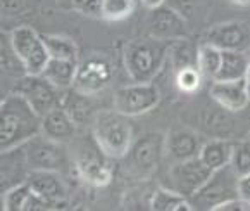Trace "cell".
<instances>
[{"label": "cell", "instance_id": "cell-9", "mask_svg": "<svg viewBox=\"0 0 250 211\" xmlns=\"http://www.w3.org/2000/svg\"><path fill=\"white\" fill-rule=\"evenodd\" d=\"M214 170H210L200 156L190 160L173 163L166 175V187L190 199L200 187L210 178Z\"/></svg>", "mask_w": 250, "mask_h": 211}, {"label": "cell", "instance_id": "cell-18", "mask_svg": "<svg viewBox=\"0 0 250 211\" xmlns=\"http://www.w3.org/2000/svg\"><path fill=\"white\" fill-rule=\"evenodd\" d=\"M30 171L31 170L28 166V160H26L24 145L2 152V171H0V177H2V184H0L2 192H5L11 187L28 180Z\"/></svg>", "mask_w": 250, "mask_h": 211}, {"label": "cell", "instance_id": "cell-12", "mask_svg": "<svg viewBox=\"0 0 250 211\" xmlns=\"http://www.w3.org/2000/svg\"><path fill=\"white\" fill-rule=\"evenodd\" d=\"M110 80H112V66L109 59L99 52H93L92 56L78 64L73 89L85 95H97L109 87Z\"/></svg>", "mask_w": 250, "mask_h": 211}, {"label": "cell", "instance_id": "cell-21", "mask_svg": "<svg viewBox=\"0 0 250 211\" xmlns=\"http://www.w3.org/2000/svg\"><path fill=\"white\" fill-rule=\"evenodd\" d=\"M78 64L80 61L74 59H59V57H50L43 70V76L48 82H52L59 89H69L73 87L74 78H76Z\"/></svg>", "mask_w": 250, "mask_h": 211}, {"label": "cell", "instance_id": "cell-19", "mask_svg": "<svg viewBox=\"0 0 250 211\" xmlns=\"http://www.w3.org/2000/svg\"><path fill=\"white\" fill-rule=\"evenodd\" d=\"M202 145L204 144H200L199 135H195L190 130H173V132L166 135V156L173 163L199 156Z\"/></svg>", "mask_w": 250, "mask_h": 211}, {"label": "cell", "instance_id": "cell-27", "mask_svg": "<svg viewBox=\"0 0 250 211\" xmlns=\"http://www.w3.org/2000/svg\"><path fill=\"white\" fill-rule=\"evenodd\" d=\"M135 11V0H102L100 18L105 21H123Z\"/></svg>", "mask_w": 250, "mask_h": 211}, {"label": "cell", "instance_id": "cell-33", "mask_svg": "<svg viewBox=\"0 0 250 211\" xmlns=\"http://www.w3.org/2000/svg\"><path fill=\"white\" fill-rule=\"evenodd\" d=\"M238 190H240V197L250 203V175L242 177L238 182Z\"/></svg>", "mask_w": 250, "mask_h": 211}, {"label": "cell", "instance_id": "cell-4", "mask_svg": "<svg viewBox=\"0 0 250 211\" xmlns=\"http://www.w3.org/2000/svg\"><path fill=\"white\" fill-rule=\"evenodd\" d=\"M71 156H73V166L86 184L95 187L110 184L112 180V166L109 163L110 158L100 149L93 134L74 137L71 142Z\"/></svg>", "mask_w": 250, "mask_h": 211}, {"label": "cell", "instance_id": "cell-11", "mask_svg": "<svg viewBox=\"0 0 250 211\" xmlns=\"http://www.w3.org/2000/svg\"><path fill=\"white\" fill-rule=\"evenodd\" d=\"M161 100V92L152 82L121 87L114 94V109L125 116H140L152 111Z\"/></svg>", "mask_w": 250, "mask_h": 211}, {"label": "cell", "instance_id": "cell-23", "mask_svg": "<svg viewBox=\"0 0 250 211\" xmlns=\"http://www.w3.org/2000/svg\"><path fill=\"white\" fill-rule=\"evenodd\" d=\"M233 144L228 141H209L200 149V160L210 168V170H219L226 166L231 161Z\"/></svg>", "mask_w": 250, "mask_h": 211}, {"label": "cell", "instance_id": "cell-3", "mask_svg": "<svg viewBox=\"0 0 250 211\" xmlns=\"http://www.w3.org/2000/svg\"><path fill=\"white\" fill-rule=\"evenodd\" d=\"M126 118L116 109H100L93 116L92 134L110 160L125 158L133 144V130Z\"/></svg>", "mask_w": 250, "mask_h": 211}, {"label": "cell", "instance_id": "cell-35", "mask_svg": "<svg viewBox=\"0 0 250 211\" xmlns=\"http://www.w3.org/2000/svg\"><path fill=\"white\" fill-rule=\"evenodd\" d=\"M233 4H238V5H243V7H247V5H250V0H231Z\"/></svg>", "mask_w": 250, "mask_h": 211}, {"label": "cell", "instance_id": "cell-2", "mask_svg": "<svg viewBox=\"0 0 250 211\" xmlns=\"http://www.w3.org/2000/svg\"><path fill=\"white\" fill-rule=\"evenodd\" d=\"M171 50L169 40L148 37L133 40L125 48V66L135 83H148L155 78Z\"/></svg>", "mask_w": 250, "mask_h": 211}, {"label": "cell", "instance_id": "cell-5", "mask_svg": "<svg viewBox=\"0 0 250 211\" xmlns=\"http://www.w3.org/2000/svg\"><path fill=\"white\" fill-rule=\"evenodd\" d=\"M166 154V137L161 132H150L133 142L126 158V170L135 178L152 177Z\"/></svg>", "mask_w": 250, "mask_h": 211}, {"label": "cell", "instance_id": "cell-13", "mask_svg": "<svg viewBox=\"0 0 250 211\" xmlns=\"http://www.w3.org/2000/svg\"><path fill=\"white\" fill-rule=\"evenodd\" d=\"M148 31H150V37L161 38V40H181L183 37H187V24L176 11L161 5L157 9H152L150 19H148Z\"/></svg>", "mask_w": 250, "mask_h": 211}, {"label": "cell", "instance_id": "cell-20", "mask_svg": "<svg viewBox=\"0 0 250 211\" xmlns=\"http://www.w3.org/2000/svg\"><path fill=\"white\" fill-rule=\"evenodd\" d=\"M250 68V56L245 50H223V61L212 82H233L245 78Z\"/></svg>", "mask_w": 250, "mask_h": 211}, {"label": "cell", "instance_id": "cell-31", "mask_svg": "<svg viewBox=\"0 0 250 211\" xmlns=\"http://www.w3.org/2000/svg\"><path fill=\"white\" fill-rule=\"evenodd\" d=\"M102 0H73V9L88 16H100Z\"/></svg>", "mask_w": 250, "mask_h": 211}, {"label": "cell", "instance_id": "cell-32", "mask_svg": "<svg viewBox=\"0 0 250 211\" xmlns=\"http://www.w3.org/2000/svg\"><path fill=\"white\" fill-rule=\"evenodd\" d=\"M216 211H250V203L242 197H235L217 206Z\"/></svg>", "mask_w": 250, "mask_h": 211}, {"label": "cell", "instance_id": "cell-10", "mask_svg": "<svg viewBox=\"0 0 250 211\" xmlns=\"http://www.w3.org/2000/svg\"><path fill=\"white\" fill-rule=\"evenodd\" d=\"M61 90L62 89L48 82L43 74H24V76L18 78L12 92L21 94L33 106V109L38 115L45 116L52 109L61 108L64 95V94H61Z\"/></svg>", "mask_w": 250, "mask_h": 211}, {"label": "cell", "instance_id": "cell-25", "mask_svg": "<svg viewBox=\"0 0 250 211\" xmlns=\"http://www.w3.org/2000/svg\"><path fill=\"white\" fill-rule=\"evenodd\" d=\"M221 61H223V50L210 44H204L197 50V68L202 73V76L209 78L212 82L216 78L217 71L221 68Z\"/></svg>", "mask_w": 250, "mask_h": 211}, {"label": "cell", "instance_id": "cell-15", "mask_svg": "<svg viewBox=\"0 0 250 211\" xmlns=\"http://www.w3.org/2000/svg\"><path fill=\"white\" fill-rule=\"evenodd\" d=\"M210 95L221 108L233 113L242 111L250 102L247 78H240V80H233V82H212Z\"/></svg>", "mask_w": 250, "mask_h": 211}, {"label": "cell", "instance_id": "cell-34", "mask_svg": "<svg viewBox=\"0 0 250 211\" xmlns=\"http://www.w3.org/2000/svg\"><path fill=\"white\" fill-rule=\"evenodd\" d=\"M164 2L166 0H142V4L145 5L147 9H157V7H161V5H164Z\"/></svg>", "mask_w": 250, "mask_h": 211}, {"label": "cell", "instance_id": "cell-36", "mask_svg": "<svg viewBox=\"0 0 250 211\" xmlns=\"http://www.w3.org/2000/svg\"><path fill=\"white\" fill-rule=\"evenodd\" d=\"M247 89H249V97H250V68H249V73H247Z\"/></svg>", "mask_w": 250, "mask_h": 211}, {"label": "cell", "instance_id": "cell-14", "mask_svg": "<svg viewBox=\"0 0 250 211\" xmlns=\"http://www.w3.org/2000/svg\"><path fill=\"white\" fill-rule=\"evenodd\" d=\"M207 44L221 50H245L250 44V33L243 23H221L209 30Z\"/></svg>", "mask_w": 250, "mask_h": 211}, {"label": "cell", "instance_id": "cell-29", "mask_svg": "<svg viewBox=\"0 0 250 211\" xmlns=\"http://www.w3.org/2000/svg\"><path fill=\"white\" fill-rule=\"evenodd\" d=\"M229 164L240 178L250 175V141H242L233 144Z\"/></svg>", "mask_w": 250, "mask_h": 211}, {"label": "cell", "instance_id": "cell-28", "mask_svg": "<svg viewBox=\"0 0 250 211\" xmlns=\"http://www.w3.org/2000/svg\"><path fill=\"white\" fill-rule=\"evenodd\" d=\"M31 192L33 190H31V186L28 182H22V184H18V186L7 189L5 192H2V210L22 211Z\"/></svg>", "mask_w": 250, "mask_h": 211}, {"label": "cell", "instance_id": "cell-17", "mask_svg": "<svg viewBox=\"0 0 250 211\" xmlns=\"http://www.w3.org/2000/svg\"><path fill=\"white\" fill-rule=\"evenodd\" d=\"M28 184L31 190L54 203H69L67 201V187L59 171L54 170H31L28 175Z\"/></svg>", "mask_w": 250, "mask_h": 211}, {"label": "cell", "instance_id": "cell-8", "mask_svg": "<svg viewBox=\"0 0 250 211\" xmlns=\"http://www.w3.org/2000/svg\"><path fill=\"white\" fill-rule=\"evenodd\" d=\"M66 144H59L50 139L38 134L30 142L24 144L26 160L30 170H54V171H67L73 164V156H69Z\"/></svg>", "mask_w": 250, "mask_h": 211}, {"label": "cell", "instance_id": "cell-26", "mask_svg": "<svg viewBox=\"0 0 250 211\" xmlns=\"http://www.w3.org/2000/svg\"><path fill=\"white\" fill-rule=\"evenodd\" d=\"M43 42L47 45V50L50 57H59V59H74L78 61L80 57V50L74 40L67 37H61V35H42Z\"/></svg>", "mask_w": 250, "mask_h": 211}, {"label": "cell", "instance_id": "cell-30", "mask_svg": "<svg viewBox=\"0 0 250 211\" xmlns=\"http://www.w3.org/2000/svg\"><path fill=\"white\" fill-rule=\"evenodd\" d=\"M200 80H202V73H200L197 66H185L181 70H178L176 85L183 92H195L200 87Z\"/></svg>", "mask_w": 250, "mask_h": 211}, {"label": "cell", "instance_id": "cell-16", "mask_svg": "<svg viewBox=\"0 0 250 211\" xmlns=\"http://www.w3.org/2000/svg\"><path fill=\"white\" fill-rule=\"evenodd\" d=\"M78 125L73 121L64 108H55L42 116V132L43 137L59 144H71L76 137Z\"/></svg>", "mask_w": 250, "mask_h": 211}, {"label": "cell", "instance_id": "cell-22", "mask_svg": "<svg viewBox=\"0 0 250 211\" xmlns=\"http://www.w3.org/2000/svg\"><path fill=\"white\" fill-rule=\"evenodd\" d=\"M90 97L92 95H85V94L78 92V90H74V89H73V92L64 94L62 95L61 108L66 109V113L73 118V121L76 123L78 126L86 125V121H90V119L93 121L95 113L92 111L93 104H92V100H90Z\"/></svg>", "mask_w": 250, "mask_h": 211}, {"label": "cell", "instance_id": "cell-24", "mask_svg": "<svg viewBox=\"0 0 250 211\" xmlns=\"http://www.w3.org/2000/svg\"><path fill=\"white\" fill-rule=\"evenodd\" d=\"M150 210L154 211H190L193 210L190 204V199L174 190L162 187L152 194Z\"/></svg>", "mask_w": 250, "mask_h": 211}, {"label": "cell", "instance_id": "cell-7", "mask_svg": "<svg viewBox=\"0 0 250 211\" xmlns=\"http://www.w3.org/2000/svg\"><path fill=\"white\" fill-rule=\"evenodd\" d=\"M12 48L16 56L24 66L28 74H42L47 66L50 54L47 50V45L43 37L31 26H18L9 35Z\"/></svg>", "mask_w": 250, "mask_h": 211}, {"label": "cell", "instance_id": "cell-1", "mask_svg": "<svg viewBox=\"0 0 250 211\" xmlns=\"http://www.w3.org/2000/svg\"><path fill=\"white\" fill-rule=\"evenodd\" d=\"M42 132V116L21 94L11 92L0 102V151H11Z\"/></svg>", "mask_w": 250, "mask_h": 211}, {"label": "cell", "instance_id": "cell-6", "mask_svg": "<svg viewBox=\"0 0 250 211\" xmlns=\"http://www.w3.org/2000/svg\"><path fill=\"white\" fill-rule=\"evenodd\" d=\"M240 177L235 173L231 164L214 170L209 180L190 197V204L193 210H212L229 199L240 197L238 190Z\"/></svg>", "mask_w": 250, "mask_h": 211}]
</instances>
